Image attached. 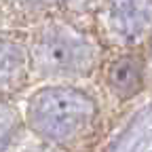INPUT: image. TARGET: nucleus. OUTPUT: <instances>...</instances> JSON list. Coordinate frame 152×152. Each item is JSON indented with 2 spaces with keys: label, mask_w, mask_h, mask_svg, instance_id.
I'll return each instance as SVG.
<instances>
[{
  "label": "nucleus",
  "mask_w": 152,
  "mask_h": 152,
  "mask_svg": "<svg viewBox=\"0 0 152 152\" xmlns=\"http://www.w3.org/2000/svg\"><path fill=\"white\" fill-rule=\"evenodd\" d=\"M93 118V102L78 89L49 87L28 102V125L45 142L68 146Z\"/></svg>",
  "instance_id": "1"
},
{
  "label": "nucleus",
  "mask_w": 152,
  "mask_h": 152,
  "mask_svg": "<svg viewBox=\"0 0 152 152\" xmlns=\"http://www.w3.org/2000/svg\"><path fill=\"white\" fill-rule=\"evenodd\" d=\"M91 47L68 21H51L36 34L30 47V66L36 74L51 78L85 74L91 66Z\"/></svg>",
  "instance_id": "2"
},
{
  "label": "nucleus",
  "mask_w": 152,
  "mask_h": 152,
  "mask_svg": "<svg viewBox=\"0 0 152 152\" xmlns=\"http://www.w3.org/2000/svg\"><path fill=\"white\" fill-rule=\"evenodd\" d=\"M152 17V0H112L110 23L123 38H135Z\"/></svg>",
  "instance_id": "3"
},
{
  "label": "nucleus",
  "mask_w": 152,
  "mask_h": 152,
  "mask_svg": "<svg viewBox=\"0 0 152 152\" xmlns=\"http://www.w3.org/2000/svg\"><path fill=\"white\" fill-rule=\"evenodd\" d=\"M30 70V51L13 40L0 38V93L17 91Z\"/></svg>",
  "instance_id": "4"
},
{
  "label": "nucleus",
  "mask_w": 152,
  "mask_h": 152,
  "mask_svg": "<svg viewBox=\"0 0 152 152\" xmlns=\"http://www.w3.org/2000/svg\"><path fill=\"white\" fill-rule=\"evenodd\" d=\"M108 87L118 97H131L142 87V64L135 57H121L108 70Z\"/></svg>",
  "instance_id": "5"
},
{
  "label": "nucleus",
  "mask_w": 152,
  "mask_h": 152,
  "mask_svg": "<svg viewBox=\"0 0 152 152\" xmlns=\"http://www.w3.org/2000/svg\"><path fill=\"white\" fill-rule=\"evenodd\" d=\"M17 135H19L17 110L7 102H0V152H7L15 144Z\"/></svg>",
  "instance_id": "6"
},
{
  "label": "nucleus",
  "mask_w": 152,
  "mask_h": 152,
  "mask_svg": "<svg viewBox=\"0 0 152 152\" xmlns=\"http://www.w3.org/2000/svg\"><path fill=\"white\" fill-rule=\"evenodd\" d=\"M28 152H53V150H49V148H34V150H28Z\"/></svg>",
  "instance_id": "7"
}]
</instances>
